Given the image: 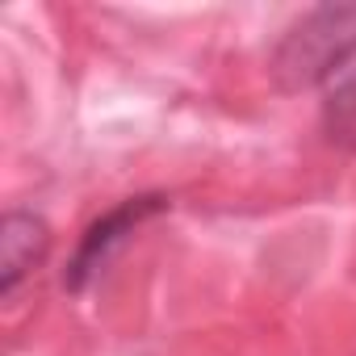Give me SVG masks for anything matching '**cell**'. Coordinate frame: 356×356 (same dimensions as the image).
<instances>
[{"mask_svg":"<svg viewBox=\"0 0 356 356\" xmlns=\"http://www.w3.org/2000/svg\"><path fill=\"white\" fill-rule=\"evenodd\" d=\"M327 130L331 138H356V76H348L327 101Z\"/></svg>","mask_w":356,"mask_h":356,"instance_id":"obj_4","label":"cell"},{"mask_svg":"<svg viewBox=\"0 0 356 356\" xmlns=\"http://www.w3.org/2000/svg\"><path fill=\"white\" fill-rule=\"evenodd\" d=\"M51 248V231L42 218L13 210L5 218V231H0V293L13 298L22 289V281L47 260Z\"/></svg>","mask_w":356,"mask_h":356,"instance_id":"obj_3","label":"cell"},{"mask_svg":"<svg viewBox=\"0 0 356 356\" xmlns=\"http://www.w3.org/2000/svg\"><path fill=\"white\" fill-rule=\"evenodd\" d=\"M356 59V5H323L306 13L277 47L273 76L285 92L327 84Z\"/></svg>","mask_w":356,"mask_h":356,"instance_id":"obj_1","label":"cell"},{"mask_svg":"<svg viewBox=\"0 0 356 356\" xmlns=\"http://www.w3.org/2000/svg\"><path fill=\"white\" fill-rule=\"evenodd\" d=\"M168 210V202L159 197V193H147V197H126L122 206H113L109 214H101L88 231H84V239H80V248H76V256H72V264H67V289H84L88 281H97L101 273H105V264L113 260V252L118 248H126V239L147 222V218H155V214H163Z\"/></svg>","mask_w":356,"mask_h":356,"instance_id":"obj_2","label":"cell"}]
</instances>
